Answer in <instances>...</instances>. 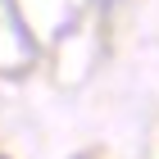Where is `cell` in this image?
<instances>
[{
  "mask_svg": "<svg viewBox=\"0 0 159 159\" xmlns=\"http://www.w3.org/2000/svg\"><path fill=\"white\" fill-rule=\"evenodd\" d=\"M82 159H91V155H82Z\"/></svg>",
  "mask_w": 159,
  "mask_h": 159,
  "instance_id": "obj_1",
  "label": "cell"
}]
</instances>
